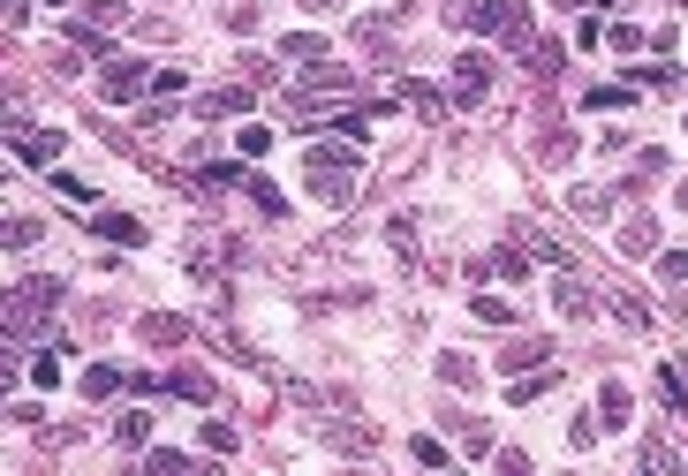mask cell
<instances>
[{"label": "cell", "mask_w": 688, "mask_h": 476, "mask_svg": "<svg viewBox=\"0 0 688 476\" xmlns=\"http://www.w3.org/2000/svg\"><path fill=\"white\" fill-rule=\"evenodd\" d=\"M348 99H356V76L318 68V84H295V121H333V114H348Z\"/></svg>", "instance_id": "1"}, {"label": "cell", "mask_w": 688, "mask_h": 476, "mask_svg": "<svg viewBox=\"0 0 688 476\" xmlns=\"http://www.w3.org/2000/svg\"><path fill=\"white\" fill-rule=\"evenodd\" d=\"M515 242L537 257V265H552V272H575V242L560 235V227H545V220H515Z\"/></svg>", "instance_id": "2"}, {"label": "cell", "mask_w": 688, "mask_h": 476, "mask_svg": "<svg viewBox=\"0 0 688 476\" xmlns=\"http://www.w3.org/2000/svg\"><path fill=\"white\" fill-rule=\"evenodd\" d=\"M106 99L114 106H129V99H144V91H159V68H144V61H121V53H106Z\"/></svg>", "instance_id": "3"}, {"label": "cell", "mask_w": 688, "mask_h": 476, "mask_svg": "<svg viewBox=\"0 0 688 476\" xmlns=\"http://www.w3.org/2000/svg\"><path fill=\"white\" fill-rule=\"evenodd\" d=\"M310 174H356L363 167V136H333V144H303Z\"/></svg>", "instance_id": "4"}, {"label": "cell", "mask_w": 688, "mask_h": 476, "mask_svg": "<svg viewBox=\"0 0 688 476\" xmlns=\"http://www.w3.org/2000/svg\"><path fill=\"white\" fill-rule=\"evenodd\" d=\"M492 91V53H462L454 61V106H477Z\"/></svg>", "instance_id": "5"}, {"label": "cell", "mask_w": 688, "mask_h": 476, "mask_svg": "<svg viewBox=\"0 0 688 476\" xmlns=\"http://www.w3.org/2000/svg\"><path fill=\"white\" fill-rule=\"evenodd\" d=\"M620 257H658V220L651 212H628V220H620Z\"/></svg>", "instance_id": "6"}, {"label": "cell", "mask_w": 688, "mask_h": 476, "mask_svg": "<svg viewBox=\"0 0 688 476\" xmlns=\"http://www.w3.org/2000/svg\"><path fill=\"white\" fill-rule=\"evenodd\" d=\"M552 303L568 310V318H598V295H590L575 272H560V280H552Z\"/></svg>", "instance_id": "7"}, {"label": "cell", "mask_w": 688, "mask_h": 476, "mask_svg": "<svg viewBox=\"0 0 688 476\" xmlns=\"http://www.w3.org/2000/svg\"><path fill=\"white\" fill-rule=\"evenodd\" d=\"M159 393H174V401H212V378L205 371H167V378H152Z\"/></svg>", "instance_id": "8"}, {"label": "cell", "mask_w": 688, "mask_h": 476, "mask_svg": "<svg viewBox=\"0 0 688 476\" xmlns=\"http://www.w3.org/2000/svg\"><path fill=\"white\" fill-rule=\"evenodd\" d=\"M628 408H636V401H628V386H620V378H605V386H598V424L620 431V424H628Z\"/></svg>", "instance_id": "9"}, {"label": "cell", "mask_w": 688, "mask_h": 476, "mask_svg": "<svg viewBox=\"0 0 688 476\" xmlns=\"http://www.w3.org/2000/svg\"><path fill=\"white\" fill-rule=\"evenodd\" d=\"M197 114H205V121H227V114H242V106H250V84H242V91H197Z\"/></svg>", "instance_id": "10"}, {"label": "cell", "mask_w": 688, "mask_h": 476, "mask_svg": "<svg viewBox=\"0 0 688 476\" xmlns=\"http://www.w3.org/2000/svg\"><path fill=\"white\" fill-rule=\"evenodd\" d=\"M575 220H613V189H568Z\"/></svg>", "instance_id": "11"}, {"label": "cell", "mask_w": 688, "mask_h": 476, "mask_svg": "<svg viewBox=\"0 0 688 476\" xmlns=\"http://www.w3.org/2000/svg\"><path fill=\"white\" fill-rule=\"evenodd\" d=\"M326 38H318V31H288V38H280V61H326Z\"/></svg>", "instance_id": "12"}, {"label": "cell", "mask_w": 688, "mask_h": 476, "mask_svg": "<svg viewBox=\"0 0 688 476\" xmlns=\"http://www.w3.org/2000/svg\"><path fill=\"white\" fill-rule=\"evenodd\" d=\"M91 227L106 242H144V220H129V212H91Z\"/></svg>", "instance_id": "13"}, {"label": "cell", "mask_w": 688, "mask_h": 476, "mask_svg": "<svg viewBox=\"0 0 688 476\" xmlns=\"http://www.w3.org/2000/svg\"><path fill=\"white\" fill-rule=\"evenodd\" d=\"M658 393H666L673 408H688V356H673L666 371H658Z\"/></svg>", "instance_id": "14"}, {"label": "cell", "mask_w": 688, "mask_h": 476, "mask_svg": "<svg viewBox=\"0 0 688 476\" xmlns=\"http://www.w3.org/2000/svg\"><path fill=\"white\" fill-rule=\"evenodd\" d=\"M310 189H318V204H348L356 197V174H310Z\"/></svg>", "instance_id": "15"}, {"label": "cell", "mask_w": 688, "mask_h": 476, "mask_svg": "<svg viewBox=\"0 0 688 476\" xmlns=\"http://www.w3.org/2000/svg\"><path fill=\"white\" fill-rule=\"evenodd\" d=\"M144 469H152V476H190L197 461H190V454H174V446H152V454H144Z\"/></svg>", "instance_id": "16"}, {"label": "cell", "mask_w": 688, "mask_h": 476, "mask_svg": "<svg viewBox=\"0 0 688 476\" xmlns=\"http://www.w3.org/2000/svg\"><path fill=\"white\" fill-rule=\"evenodd\" d=\"M552 386H560V371H552V363H545V371L515 378V386H507V401H537V393H552Z\"/></svg>", "instance_id": "17"}, {"label": "cell", "mask_w": 688, "mask_h": 476, "mask_svg": "<svg viewBox=\"0 0 688 476\" xmlns=\"http://www.w3.org/2000/svg\"><path fill=\"white\" fill-rule=\"evenodd\" d=\"M326 439L341 446V454H363V461H371V431H363V424H326Z\"/></svg>", "instance_id": "18"}, {"label": "cell", "mask_w": 688, "mask_h": 476, "mask_svg": "<svg viewBox=\"0 0 688 476\" xmlns=\"http://www.w3.org/2000/svg\"><path fill=\"white\" fill-rule=\"evenodd\" d=\"M114 386H121V363H91V371H84V393H91V401H106Z\"/></svg>", "instance_id": "19"}, {"label": "cell", "mask_w": 688, "mask_h": 476, "mask_svg": "<svg viewBox=\"0 0 688 476\" xmlns=\"http://www.w3.org/2000/svg\"><path fill=\"white\" fill-rule=\"evenodd\" d=\"M121 446H129V454H137L144 439H152V416H144V408H129V416H121V431H114Z\"/></svg>", "instance_id": "20"}, {"label": "cell", "mask_w": 688, "mask_h": 476, "mask_svg": "<svg viewBox=\"0 0 688 476\" xmlns=\"http://www.w3.org/2000/svg\"><path fill=\"white\" fill-rule=\"evenodd\" d=\"M401 99H409L424 121H439V114H447V99H439V91H424V84H401Z\"/></svg>", "instance_id": "21"}, {"label": "cell", "mask_w": 688, "mask_h": 476, "mask_svg": "<svg viewBox=\"0 0 688 476\" xmlns=\"http://www.w3.org/2000/svg\"><path fill=\"white\" fill-rule=\"evenodd\" d=\"M605 303L620 310V325H651V310H643V295H628V288H613L605 295Z\"/></svg>", "instance_id": "22"}, {"label": "cell", "mask_w": 688, "mask_h": 476, "mask_svg": "<svg viewBox=\"0 0 688 476\" xmlns=\"http://www.w3.org/2000/svg\"><path fill=\"white\" fill-rule=\"evenodd\" d=\"M469 318H477V325H515V310L499 303V295H477V303H469Z\"/></svg>", "instance_id": "23"}, {"label": "cell", "mask_w": 688, "mask_h": 476, "mask_svg": "<svg viewBox=\"0 0 688 476\" xmlns=\"http://www.w3.org/2000/svg\"><path fill=\"white\" fill-rule=\"evenodd\" d=\"M0 242H8V250H31V242H38V220H23V212H16V220L0 227Z\"/></svg>", "instance_id": "24"}, {"label": "cell", "mask_w": 688, "mask_h": 476, "mask_svg": "<svg viewBox=\"0 0 688 476\" xmlns=\"http://www.w3.org/2000/svg\"><path fill=\"white\" fill-rule=\"evenodd\" d=\"M439 378H447V386H477V363L469 356H439Z\"/></svg>", "instance_id": "25"}, {"label": "cell", "mask_w": 688, "mask_h": 476, "mask_svg": "<svg viewBox=\"0 0 688 476\" xmlns=\"http://www.w3.org/2000/svg\"><path fill=\"white\" fill-rule=\"evenodd\" d=\"M409 454L424 461V469H447V446H439V439H424V431H416V439H409Z\"/></svg>", "instance_id": "26"}, {"label": "cell", "mask_w": 688, "mask_h": 476, "mask_svg": "<svg viewBox=\"0 0 688 476\" xmlns=\"http://www.w3.org/2000/svg\"><path fill=\"white\" fill-rule=\"evenodd\" d=\"M121 16H129L121 0H84V23H99V31H106V23H121Z\"/></svg>", "instance_id": "27"}, {"label": "cell", "mask_w": 688, "mask_h": 476, "mask_svg": "<svg viewBox=\"0 0 688 476\" xmlns=\"http://www.w3.org/2000/svg\"><path fill=\"white\" fill-rule=\"evenodd\" d=\"M492 272H499V280H522V272H530V257H522V250H492Z\"/></svg>", "instance_id": "28"}, {"label": "cell", "mask_w": 688, "mask_h": 476, "mask_svg": "<svg viewBox=\"0 0 688 476\" xmlns=\"http://www.w3.org/2000/svg\"><path fill=\"white\" fill-rule=\"evenodd\" d=\"M643 469H681V454H673L666 439H651V446H643Z\"/></svg>", "instance_id": "29"}, {"label": "cell", "mask_w": 688, "mask_h": 476, "mask_svg": "<svg viewBox=\"0 0 688 476\" xmlns=\"http://www.w3.org/2000/svg\"><path fill=\"white\" fill-rule=\"evenodd\" d=\"M628 99H636L628 84H598V91H590V106H598V114H605V106H628Z\"/></svg>", "instance_id": "30"}, {"label": "cell", "mask_w": 688, "mask_h": 476, "mask_svg": "<svg viewBox=\"0 0 688 476\" xmlns=\"http://www.w3.org/2000/svg\"><path fill=\"white\" fill-rule=\"evenodd\" d=\"M658 272H666L673 288H681V280H688V250H658Z\"/></svg>", "instance_id": "31"}, {"label": "cell", "mask_w": 688, "mask_h": 476, "mask_svg": "<svg viewBox=\"0 0 688 476\" xmlns=\"http://www.w3.org/2000/svg\"><path fill=\"white\" fill-rule=\"evenodd\" d=\"M575 159V136H545V167H568Z\"/></svg>", "instance_id": "32"}, {"label": "cell", "mask_w": 688, "mask_h": 476, "mask_svg": "<svg viewBox=\"0 0 688 476\" xmlns=\"http://www.w3.org/2000/svg\"><path fill=\"white\" fill-rule=\"evenodd\" d=\"M568 439H575V446L590 454V446H598V416H575V424H568Z\"/></svg>", "instance_id": "33"}, {"label": "cell", "mask_w": 688, "mask_h": 476, "mask_svg": "<svg viewBox=\"0 0 688 476\" xmlns=\"http://www.w3.org/2000/svg\"><path fill=\"white\" fill-rule=\"evenodd\" d=\"M53 189H61L69 204H91V182H76V174H53Z\"/></svg>", "instance_id": "34"}, {"label": "cell", "mask_w": 688, "mask_h": 476, "mask_svg": "<svg viewBox=\"0 0 688 476\" xmlns=\"http://www.w3.org/2000/svg\"><path fill=\"white\" fill-rule=\"evenodd\" d=\"M205 446L212 454H235V424H205Z\"/></svg>", "instance_id": "35"}, {"label": "cell", "mask_w": 688, "mask_h": 476, "mask_svg": "<svg viewBox=\"0 0 688 476\" xmlns=\"http://www.w3.org/2000/svg\"><path fill=\"white\" fill-rule=\"evenodd\" d=\"M0 23H8V31H23V23H31V0H0Z\"/></svg>", "instance_id": "36"}, {"label": "cell", "mask_w": 688, "mask_h": 476, "mask_svg": "<svg viewBox=\"0 0 688 476\" xmlns=\"http://www.w3.org/2000/svg\"><path fill=\"white\" fill-rule=\"evenodd\" d=\"M681 212H688V182H681Z\"/></svg>", "instance_id": "37"}, {"label": "cell", "mask_w": 688, "mask_h": 476, "mask_svg": "<svg viewBox=\"0 0 688 476\" xmlns=\"http://www.w3.org/2000/svg\"><path fill=\"white\" fill-rule=\"evenodd\" d=\"M53 8H69V0H53Z\"/></svg>", "instance_id": "38"}]
</instances>
